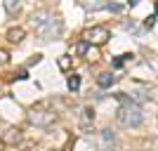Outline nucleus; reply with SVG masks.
<instances>
[{
	"label": "nucleus",
	"mask_w": 158,
	"mask_h": 151,
	"mask_svg": "<svg viewBox=\"0 0 158 151\" xmlns=\"http://www.w3.org/2000/svg\"><path fill=\"white\" fill-rule=\"evenodd\" d=\"M33 24H35V36L43 43H52L61 36L64 31V24H61L59 17L50 14L47 10H40V12H33Z\"/></svg>",
	"instance_id": "nucleus-1"
},
{
	"label": "nucleus",
	"mask_w": 158,
	"mask_h": 151,
	"mask_svg": "<svg viewBox=\"0 0 158 151\" xmlns=\"http://www.w3.org/2000/svg\"><path fill=\"white\" fill-rule=\"evenodd\" d=\"M116 120H118L120 128H139V125L144 123V113H142V106L137 102H132V99H125V102H120L118 106V113H116Z\"/></svg>",
	"instance_id": "nucleus-2"
},
{
	"label": "nucleus",
	"mask_w": 158,
	"mask_h": 151,
	"mask_svg": "<svg viewBox=\"0 0 158 151\" xmlns=\"http://www.w3.org/2000/svg\"><path fill=\"white\" fill-rule=\"evenodd\" d=\"M26 118H28V123L35 125V128H47V125H52L54 120H57V113L45 111V109H33Z\"/></svg>",
	"instance_id": "nucleus-3"
},
{
	"label": "nucleus",
	"mask_w": 158,
	"mask_h": 151,
	"mask_svg": "<svg viewBox=\"0 0 158 151\" xmlns=\"http://www.w3.org/2000/svg\"><path fill=\"white\" fill-rule=\"evenodd\" d=\"M109 38H111V33H109V28H104V26H92V28L85 31V40L90 45H104Z\"/></svg>",
	"instance_id": "nucleus-4"
},
{
	"label": "nucleus",
	"mask_w": 158,
	"mask_h": 151,
	"mask_svg": "<svg viewBox=\"0 0 158 151\" xmlns=\"http://www.w3.org/2000/svg\"><path fill=\"white\" fill-rule=\"evenodd\" d=\"M113 146H116V135H113L109 128L102 130L97 135V149L99 151H113Z\"/></svg>",
	"instance_id": "nucleus-5"
},
{
	"label": "nucleus",
	"mask_w": 158,
	"mask_h": 151,
	"mask_svg": "<svg viewBox=\"0 0 158 151\" xmlns=\"http://www.w3.org/2000/svg\"><path fill=\"white\" fill-rule=\"evenodd\" d=\"M85 12H102V10H109V0H76Z\"/></svg>",
	"instance_id": "nucleus-6"
},
{
	"label": "nucleus",
	"mask_w": 158,
	"mask_h": 151,
	"mask_svg": "<svg viewBox=\"0 0 158 151\" xmlns=\"http://www.w3.org/2000/svg\"><path fill=\"white\" fill-rule=\"evenodd\" d=\"M113 83H116V76H113L111 71H104V73H99V76H97V85L104 87V90H106V87H111Z\"/></svg>",
	"instance_id": "nucleus-7"
},
{
	"label": "nucleus",
	"mask_w": 158,
	"mask_h": 151,
	"mask_svg": "<svg viewBox=\"0 0 158 151\" xmlns=\"http://www.w3.org/2000/svg\"><path fill=\"white\" fill-rule=\"evenodd\" d=\"M24 38H26V31H24V28H10V31H7V40L14 43V45H19Z\"/></svg>",
	"instance_id": "nucleus-8"
},
{
	"label": "nucleus",
	"mask_w": 158,
	"mask_h": 151,
	"mask_svg": "<svg viewBox=\"0 0 158 151\" xmlns=\"http://www.w3.org/2000/svg\"><path fill=\"white\" fill-rule=\"evenodd\" d=\"M21 2L24 0H2V7H5L7 14H17L21 10Z\"/></svg>",
	"instance_id": "nucleus-9"
},
{
	"label": "nucleus",
	"mask_w": 158,
	"mask_h": 151,
	"mask_svg": "<svg viewBox=\"0 0 158 151\" xmlns=\"http://www.w3.org/2000/svg\"><path fill=\"white\" fill-rule=\"evenodd\" d=\"M66 85H69V90H71V92H78V90H80V76H76V73H73V76H69Z\"/></svg>",
	"instance_id": "nucleus-10"
},
{
	"label": "nucleus",
	"mask_w": 158,
	"mask_h": 151,
	"mask_svg": "<svg viewBox=\"0 0 158 151\" xmlns=\"http://www.w3.org/2000/svg\"><path fill=\"white\" fill-rule=\"evenodd\" d=\"M57 64H59V69H61V71H69V69H71V57H69V54H61Z\"/></svg>",
	"instance_id": "nucleus-11"
},
{
	"label": "nucleus",
	"mask_w": 158,
	"mask_h": 151,
	"mask_svg": "<svg viewBox=\"0 0 158 151\" xmlns=\"http://www.w3.org/2000/svg\"><path fill=\"white\" fill-rule=\"evenodd\" d=\"M87 47H90V43H87V40H80L78 45H76V54H85Z\"/></svg>",
	"instance_id": "nucleus-12"
},
{
	"label": "nucleus",
	"mask_w": 158,
	"mask_h": 151,
	"mask_svg": "<svg viewBox=\"0 0 158 151\" xmlns=\"http://www.w3.org/2000/svg\"><path fill=\"white\" fill-rule=\"evenodd\" d=\"M90 120H94V109H85L83 111V123H90Z\"/></svg>",
	"instance_id": "nucleus-13"
},
{
	"label": "nucleus",
	"mask_w": 158,
	"mask_h": 151,
	"mask_svg": "<svg viewBox=\"0 0 158 151\" xmlns=\"http://www.w3.org/2000/svg\"><path fill=\"white\" fill-rule=\"evenodd\" d=\"M7 61H10V52H7V50H2V47H0V66H5Z\"/></svg>",
	"instance_id": "nucleus-14"
},
{
	"label": "nucleus",
	"mask_w": 158,
	"mask_h": 151,
	"mask_svg": "<svg viewBox=\"0 0 158 151\" xmlns=\"http://www.w3.org/2000/svg\"><path fill=\"white\" fill-rule=\"evenodd\" d=\"M144 26H146V28H153V26H156V14H151V17L144 21Z\"/></svg>",
	"instance_id": "nucleus-15"
},
{
	"label": "nucleus",
	"mask_w": 158,
	"mask_h": 151,
	"mask_svg": "<svg viewBox=\"0 0 158 151\" xmlns=\"http://www.w3.org/2000/svg\"><path fill=\"white\" fill-rule=\"evenodd\" d=\"M14 76H17L19 80H26V78H28V71H26V69H19V71L14 73Z\"/></svg>",
	"instance_id": "nucleus-16"
},
{
	"label": "nucleus",
	"mask_w": 158,
	"mask_h": 151,
	"mask_svg": "<svg viewBox=\"0 0 158 151\" xmlns=\"http://www.w3.org/2000/svg\"><path fill=\"white\" fill-rule=\"evenodd\" d=\"M40 59H43V54H33L31 59H28V64H26V66H33V64H40Z\"/></svg>",
	"instance_id": "nucleus-17"
},
{
	"label": "nucleus",
	"mask_w": 158,
	"mask_h": 151,
	"mask_svg": "<svg viewBox=\"0 0 158 151\" xmlns=\"http://www.w3.org/2000/svg\"><path fill=\"white\" fill-rule=\"evenodd\" d=\"M125 64V59H123V54H120V57H116V59H113V66H116V69H120V66Z\"/></svg>",
	"instance_id": "nucleus-18"
},
{
	"label": "nucleus",
	"mask_w": 158,
	"mask_h": 151,
	"mask_svg": "<svg viewBox=\"0 0 158 151\" xmlns=\"http://www.w3.org/2000/svg\"><path fill=\"white\" fill-rule=\"evenodd\" d=\"M109 10H111V12H120L123 7H120V5H109Z\"/></svg>",
	"instance_id": "nucleus-19"
},
{
	"label": "nucleus",
	"mask_w": 158,
	"mask_h": 151,
	"mask_svg": "<svg viewBox=\"0 0 158 151\" xmlns=\"http://www.w3.org/2000/svg\"><path fill=\"white\" fill-rule=\"evenodd\" d=\"M137 2H139V0H127V5H130V7H135Z\"/></svg>",
	"instance_id": "nucleus-20"
},
{
	"label": "nucleus",
	"mask_w": 158,
	"mask_h": 151,
	"mask_svg": "<svg viewBox=\"0 0 158 151\" xmlns=\"http://www.w3.org/2000/svg\"><path fill=\"white\" fill-rule=\"evenodd\" d=\"M50 151H61V149H50Z\"/></svg>",
	"instance_id": "nucleus-21"
}]
</instances>
